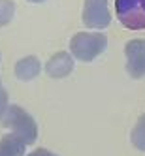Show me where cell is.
Instances as JSON below:
<instances>
[{
    "label": "cell",
    "mask_w": 145,
    "mask_h": 156,
    "mask_svg": "<svg viewBox=\"0 0 145 156\" xmlns=\"http://www.w3.org/2000/svg\"><path fill=\"white\" fill-rule=\"evenodd\" d=\"M2 124L6 128H9L12 133H15L17 137H21L27 145H32L38 139L36 120L19 105H8L6 113L2 115Z\"/></svg>",
    "instance_id": "cell-1"
},
{
    "label": "cell",
    "mask_w": 145,
    "mask_h": 156,
    "mask_svg": "<svg viewBox=\"0 0 145 156\" xmlns=\"http://www.w3.org/2000/svg\"><path fill=\"white\" fill-rule=\"evenodd\" d=\"M107 47V38L100 32H79L70 40V51L77 60L91 62Z\"/></svg>",
    "instance_id": "cell-2"
},
{
    "label": "cell",
    "mask_w": 145,
    "mask_h": 156,
    "mask_svg": "<svg viewBox=\"0 0 145 156\" xmlns=\"http://www.w3.org/2000/svg\"><path fill=\"white\" fill-rule=\"evenodd\" d=\"M115 13L128 30H145V0H115Z\"/></svg>",
    "instance_id": "cell-3"
},
{
    "label": "cell",
    "mask_w": 145,
    "mask_h": 156,
    "mask_svg": "<svg viewBox=\"0 0 145 156\" xmlns=\"http://www.w3.org/2000/svg\"><path fill=\"white\" fill-rule=\"evenodd\" d=\"M83 23L89 28H106L111 23L107 0H85Z\"/></svg>",
    "instance_id": "cell-4"
},
{
    "label": "cell",
    "mask_w": 145,
    "mask_h": 156,
    "mask_svg": "<svg viewBox=\"0 0 145 156\" xmlns=\"http://www.w3.org/2000/svg\"><path fill=\"white\" fill-rule=\"evenodd\" d=\"M126 72L134 79L145 77V40H130L125 47Z\"/></svg>",
    "instance_id": "cell-5"
},
{
    "label": "cell",
    "mask_w": 145,
    "mask_h": 156,
    "mask_svg": "<svg viewBox=\"0 0 145 156\" xmlns=\"http://www.w3.org/2000/svg\"><path fill=\"white\" fill-rule=\"evenodd\" d=\"M72 70H74V58H72V55L66 53V51L55 53L45 64V72L53 79H62V77L70 75Z\"/></svg>",
    "instance_id": "cell-6"
},
{
    "label": "cell",
    "mask_w": 145,
    "mask_h": 156,
    "mask_svg": "<svg viewBox=\"0 0 145 156\" xmlns=\"http://www.w3.org/2000/svg\"><path fill=\"white\" fill-rule=\"evenodd\" d=\"M40 70H42V64H40V60L36 57H25L15 64V75L21 81L34 79V77L40 73Z\"/></svg>",
    "instance_id": "cell-7"
},
{
    "label": "cell",
    "mask_w": 145,
    "mask_h": 156,
    "mask_svg": "<svg viewBox=\"0 0 145 156\" xmlns=\"http://www.w3.org/2000/svg\"><path fill=\"white\" fill-rule=\"evenodd\" d=\"M25 149L27 143L15 133H8L0 139V152L4 156H25Z\"/></svg>",
    "instance_id": "cell-8"
},
{
    "label": "cell",
    "mask_w": 145,
    "mask_h": 156,
    "mask_svg": "<svg viewBox=\"0 0 145 156\" xmlns=\"http://www.w3.org/2000/svg\"><path fill=\"white\" fill-rule=\"evenodd\" d=\"M132 145L136 147L138 151H145V115H141L136 122V126L132 130Z\"/></svg>",
    "instance_id": "cell-9"
},
{
    "label": "cell",
    "mask_w": 145,
    "mask_h": 156,
    "mask_svg": "<svg viewBox=\"0 0 145 156\" xmlns=\"http://www.w3.org/2000/svg\"><path fill=\"white\" fill-rule=\"evenodd\" d=\"M15 13V4L12 0H0V27H6L13 19Z\"/></svg>",
    "instance_id": "cell-10"
},
{
    "label": "cell",
    "mask_w": 145,
    "mask_h": 156,
    "mask_svg": "<svg viewBox=\"0 0 145 156\" xmlns=\"http://www.w3.org/2000/svg\"><path fill=\"white\" fill-rule=\"evenodd\" d=\"M6 109H8V92L4 90L2 83H0V119L6 113Z\"/></svg>",
    "instance_id": "cell-11"
},
{
    "label": "cell",
    "mask_w": 145,
    "mask_h": 156,
    "mask_svg": "<svg viewBox=\"0 0 145 156\" xmlns=\"http://www.w3.org/2000/svg\"><path fill=\"white\" fill-rule=\"evenodd\" d=\"M27 156H57V154L51 152V151H47V149H36V151H32V152L27 154Z\"/></svg>",
    "instance_id": "cell-12"
},
{
    "label": "cell",
    "mask_w": 145,
    "mask_h": 156,
    "mask_svg": "<svg viewBox=\"0 0 145 156\" xmlns=\"http://www.w3.org/2000/svg\"><path fill=\"white\" fill-rule=\"evenodd\" d=\"M28 2H34V4H38V2H43V0H28Z\"/></svg>",
    "instance_id": "cell-13"
},
{
    "label": "cell",
    "mask_w": 145,
    "mask_h": 156,
    "mask_svg": "<svg viewBox=\"0 0 145 156\" xmlns=\"http://www.w3.org/2000/svg\"><path fill=\"white\" fill-rule=\"evenodd\" d=\"M0 156H4V154H2V152H0Z\"/></svg>",
    "instance_id": "cell-14"
}]
</instances>
